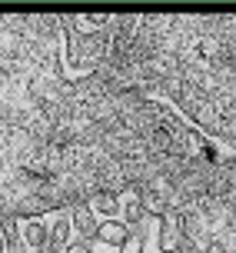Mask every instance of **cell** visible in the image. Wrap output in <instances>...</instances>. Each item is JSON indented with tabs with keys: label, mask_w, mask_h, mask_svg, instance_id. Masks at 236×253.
<instances>
[{
	"label": "cell",
	"mask_w": 236,
	"mask_h": 253,
	"mask_svg": "<svg viewBox=\"0 0 236 253\" xmlns=\"http://www.w3.org/2000/svg\"><path fill=\"white\" fill-rule=\"evenodd\" d=\"M24 233H27V243H34V247H47V243H50L47 227H43V223H37V220H30Z\"/></svg>",
	"instance_id": "obj_3"
},
{
	"label": "cell",
	"mask_w": 236,
	"mask_h": 253,
	"mask_svg": "<svg viewBox=\"0 0 236 253\" xmlns=\"http://www.w3.org/2000/svg\"><path fill=\"white\" fill-rule=\"evenodd\" d=\"M67 253H90V240H80V243H74Z\"/></svg>",
	"instance_id": "obj_5"
},
{
	"label": "cell",
	"mask_w": 236,
	"mask_h": 253,
	"mask_svg": "<svg viewBox=\"0 0 236 253\" xmlns=\"http://www.w3.org/2000/svg\"><path fill=\"white\" fill-rule=\"evenodd\" d=\"M97 237H100V240H107V243H120V247H123V240L130 237V233H126L123 223H113V220H110V223H103V227L97 230Z\"/></svg>",
	"instance_id": "obj_1"
},
{
	"label": "cell",
	"mask_w": 236,
	"mask_h": 253,
	"mask_svg": "<svg viewBox=\"0 0 236 253\" xmlns=\"http://www.w3.org/2000/svg\"><path fill=\"white\" fill-rule=\"evenodd\" d=\"M40 253H57V247H53V243H47V247H40Z\"/></svg>",
	"instance_id": "obj_6"
},
{
	"label": "cell",
	"mask_w": 236,
	"mask_h": 253,
	"mask_svg": "<svg viewBox=\"0 0 236 253\" xmlns=\"http://www.w3.org/2000/svg\"><path fill=\"white\" fill-rule=\"evenodd\" d=\"M140 247H143L140 237H126V240H123V253H140Z\"/></svg>",
	"instance_id": "obj_4"
},
{
	"label": "cell",
	"mask_w": 236,
	"mask_h": 253,
	"mask_svg": "<svg viewBox=\"0 0 236 253\" xmlns=\"http://www.w3.org/2000/svg\"><path fill=\"white\" fill-rule=\"evenodd\" d=\"M74 220H77V230L83 233V240H93V237H97V223H93L90 210H83V207H80V210L74 213Z\"/></svg>",
	"instance_id": "obj_2"
},
{
	"label": "cell",
	"mask_w": 236,
	"mask_h": 253,
	"mask_svg": "<svg viewBox=\"0 0 236 253\" xmlns=\"http://www.w3.org/2000/svg\"><path fill=\"white\" fill-rule=\"evenodd\" d=\"M0 253H3V240H0Z\"/></svg>",
	"instance_id": "obj_8"
},
{
	"label": "cell",
	"mask_w": 236,
	"mask_h": 253,
	"mask_svg": "<svg viewBox=\"0 0 236 253\" xmlns=\"http://www.w3.org/2000/svg\"><path fill=\"white\" fill-rule=\"evenodd\" d=\"M187 250H190V247H187V243H183V250H180V253H187Z\"/></svg>",
	"instance_id": "obj_7"
}]
</instances>
